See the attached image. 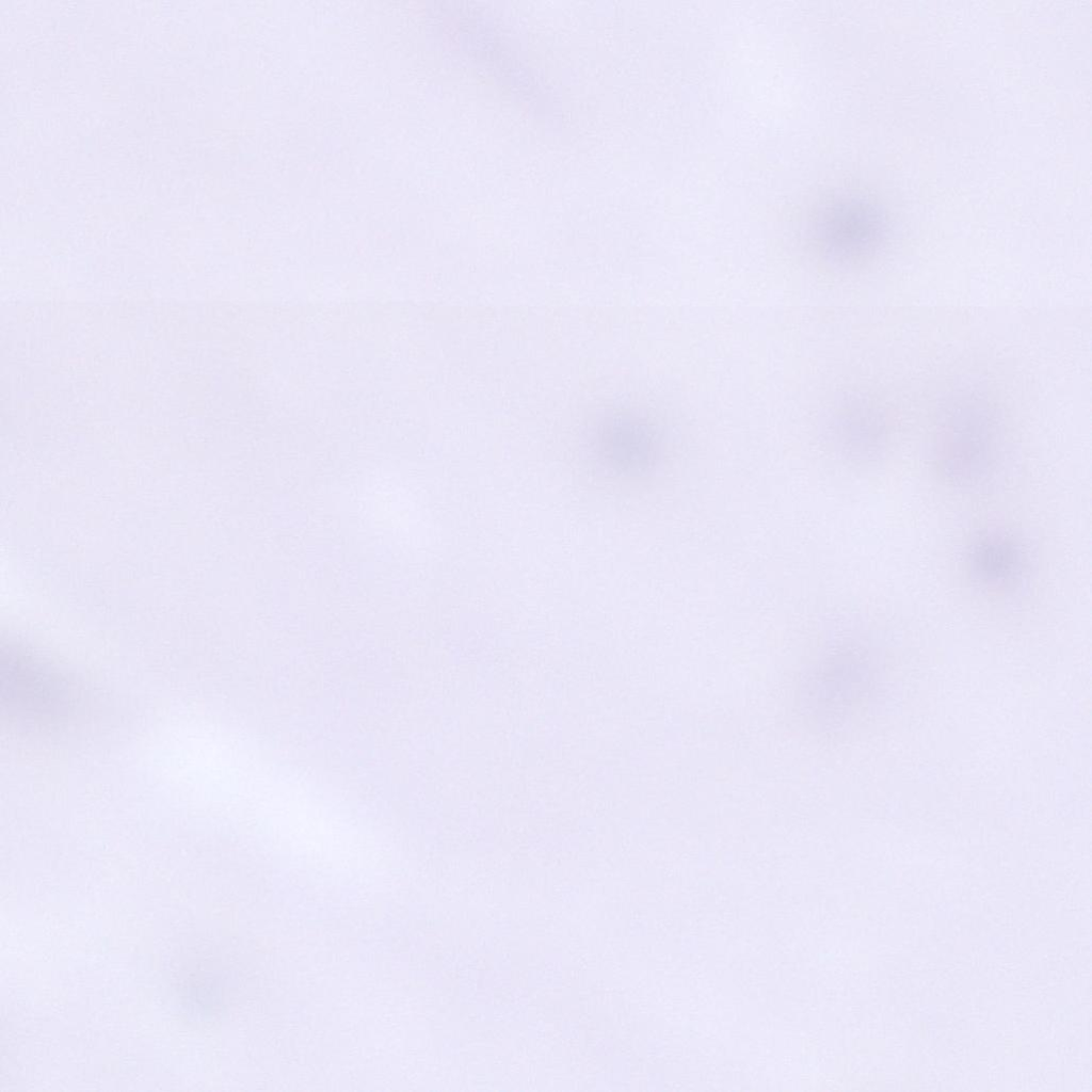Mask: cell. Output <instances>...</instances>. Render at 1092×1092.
I'll use <instances>...</instances> for the list:
<instances>
[{"mask_svg":"<svg viewBox=\"0 0 1092 1092\" xmlns=\"http://www.w3.org/2000/svg\"><path fill=\"white\" fill-rule=\"evenodd\" d=\"M1003 424L987 392L971 384L948 394L938 408L933 434L934 461L950 484L973 487L995 468Z\"/></svg>","mask_w":1092,"mask_h":1092,"instance_id":"obj_1","label":"cell"},{"mask_svg":"<svg viewBox=\"0 0 1092 1092\" xmlns=\"http://www.w3.org/2000/svg\"><path fill=\"white\" fill-rule=\"evenodd\" d=\"M363 509L371 525L398 543L417 545L424 528L423 512L415 496L395 478L372 480L363 495Z\"/></svg>","mask_w":1092,"mask_h":1092,"instance_id":"obj_5","label":"cell"},{"mask_svg":"<svg viewBox=\"0 0 1092 1092\" xmlns=\"http://www.w3.org/2000/svg\"><path fill=\"white\" fill-rule=\"evenodd\" d=\"M967 562L975 580L990 588H1000L1012 583L1021 574L1023 553L1012 537L990 533L974 542Z\"/></svg>","mask_w":1092,"mask_h":1092,"instance_id":"obj_6","label":"cell"},{"mask_svg":"<svg viewBox=\"0 0 1092 1092\" xmlns=\"http://www.w3.org/2000/svg\"><path fill=\"white\" fill-rule=\"evenodd\" d=\"M888 231L879 203L861 194L834 196L820 206L808 225L815 250L836 264H850L877 252Z\"/></svg>","mask_w":1092,"mask_h":1092,"instance_id":"obj_2","label":"cell"},{"mask_svg":"<svg viewBox=\"0 0 1092 1092\" xmlns=\"http://www.w3.org/2000/svg\"><path fill=\"white\" fill-rule=\"evenodd\" d=\"M825 430L840 452L856 462L877 461L889 440L885 411L863 392H847L835 400L825 416Z\"/></svg>","mask_w":1092,"mask_h":1092,"instance_id":"obj_4","label":"cell"},{"mask_svg":"<svg viewBox=\"0 0 1092 1092\" xmlns=\"http://www.w3.org/2000/svg\"><path fill=\"white\" fill-rule=\"evenodd\" d=\"M2 702L11 714L57 722L70 714L75 693L67 677L33 651L13 642L1 648Z\"/></svg>","mask_w":1092,"mask_h":1092,"instance_id":"obj_3","label":"cell"}]
</instances>
